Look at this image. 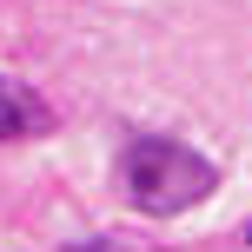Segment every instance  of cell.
<instances>
[{
  "label": "cell",
  "instance_id": "277c9868",
  "mask_svg": "<svg viewBox=\"0 0 252 252\" xmlns=\"http://www.w3.org/2000/svg\"><path fill=\"white\" fill-rule=\"evenodd\" d=\"M246 246H252V226H246Z\"/></svg>",
  "mask_w": 252,
  "mask_h": 252
},
{
  "label": "cell",
  "instance_id": "7a4b0ae2",
  "mask_svg": "<svg viewBox=\"0 0 252 252\" xmlns=\"http://www.w3.org/2000/svg\"><path fill=\"white\" fill-rule=\"evenodd\" d=\"M47 126H53V113L40 106V93L0 73V146H13V139H33V133H47Z\"/></svg>",
  "mask_w": 252,
  "mask_h": 252
},
{
  "label": "cell",
  "instance_id": "6da1fadb",
  "mask_svg": "<svg viewBox=\"0 0 252 252\" xmlns=\"http://www.w3.org/2000/svg\"><path fill=\"white\" fill-rule=\"evenodd\" d=\"M120 173H126V192H133V206L146 219L192 213V206L219 186V166L206 159V153H192L186 139H159V133L133 139L126 159H120Z\"/></svg>",
  "mask_w": 252,
  "mask_h": 252
},
{
  "label": "cell",
  "instance_id": "3957f363",
  "mask_svg": "<svg viewBox=\"0 0 252 252\" xmlns=\"http://www.w3.org/2000/svg\"><path fill=\"white\" fill-rule=\"evenodd\" d=\"M66 252H120V246H106V239H80V246H66Z\"/></svg>",
  "mask_w": 252,
  "mask_h": 252
}]
</instances>
